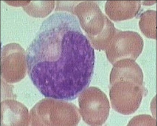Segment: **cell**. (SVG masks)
<instances>
[{"instance_id":"6da1fadb","label":"cell","mask_w":157,"mask_h":126,"mask_svg":"<svg viewBox=\"0 0 157 126\" xmlns=\"http://www.w3.org/2000/svg\"><path fill=\"white\" fill-rule=\"evenodd\" d=\"M26 54L29 76L47 98L74 100L90 83L94 49L73 13L56 12L45 19Z\"/></svg>"},{"instance_id":"7a4b0ae2","label":"cell","mask_w":157,"mask_h":126,"mask_svg":"<svg viewBox=\"0 0 157 126\" xmlns=\"http://www.w3.org/2000/svg\"><path fill=\"white\" fill-rule=\"evenodd\" d=\"M113 65L109 85L112 107L121 114H133L139 108L147 93L141 69L130 59L118 60Z\"/></svg>"},{"instance_id":"3957f363","label":"cell","mask_w":157,"mask_h":126,"mask_svg":"<svg viewBox=\"0 0 157 126\" xmlns=\"http://www.w3.org/2000/svg\"><path fill=\"white\" fill-rule=\"evenodd\" d=\"M86 3L88 11L86 18L88 23H85L83 28L96 50H106L118 29L102 13L96 2L88 1Z\"/></svg>"},{"instance_id":"277c9868","label":"cell","mask_w":157,"mask_h":126,"mask_svg":"<svg viewBox=\"0 0 157 126\" xmlns=\"http://www.w3.org/2000/svg\"><path fill=\"white\" fill-rule=\"evenodd\" d=\"M78 102L83 120L91 126H101L109 117L110 105L106 95L99 88H88L79 95Z\"/></svg>"},{"instance_id":"5b68a950","label":"cell","mask_w":157,"mask_h":126,"mask_svg":"<svg viewBox=\"0 0 157 126\" xmlns=\"http://www.w3.org/2000/svg\"><path fill=\"white\" fill-rule=\"evenodd\" d=\"M143 47L144 41L139 33L118 30L105 50L106 54L113 65L124 59L135 61L141 53Z\"/></svg>"},{"instance_id":"8992f818","label":"cell","mask_w":157,"mask_h":126,"mask_svg":"<svg viewBox=\"0 0 157 126\" xmlns=\"http://www.w3.org/2000/svg\"><path fill=\"white\" fill-rule=\"evenodd\" d=\"M141 7L140 1H107L106 13L114 21L126 20L136 16Z\"/></svg>"},{"instance_id":"52a82bcc","label":"cell","mask_w":157,"mask_h":126,"mask_svg":"<svg viewBox=\"0 0 157 126\" xmlns=\"http://www.w3.org/2000/svg\"><path fill=\"white\" fill-rule=\"evenodd\" d=\"M157 12L147 10L143 12L139 21L140 28L147 38L156 39Z\"/></svg>"},{"instance_id":"ba28073f","label":"cell","mask_w":157,"mask_h":126,"mask_svg":"<svg viewBox=\"0 0 157 126\" xmlns=\"http://www.w3.org/2000/svg\"><path fill=\"white\" fill-rule=\"evenodd\" d=\"M156 120L149 115L136 116L130 121L128 126H156Z\"/></svg>"}]
</instances>
